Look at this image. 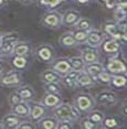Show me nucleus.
<instances>
[{"label":"nucleus","mask_w":127,"mask_h":129,"mask_svg":"<svg viewBox=\"0 0 127 129\" xmlns=\"http://www.w3.org/2000/svg\"><path fill=\"white\" fill-rule=\"evenodd\" d=\"M54 115L61 120H76L80 117V111L69 104H62L54 110Z\"/></svg>","instance_id":"nucleus-1"},{"label":"nucleus","mask_w":127,"mask_h":129,"mask_svg":"<svg viewBox=\"0 0 127 129\" xmlns=\"http://www.w3.org/2000/svg\"><path fill=\"white\" fill-rule=\"evenodd\" d=\"M19 43V36L16 32H10L1 37V44H0V53L11 54L13 53L14 45Z\"/></svg>","instance_id":"nucleus-2"},{"label":"nucleus","mask_w":127,"mask_h":129,"mask_svg":"<svg viewBox=\"0 0 127 129\" xmlns=\"http://www.w3.org/2000/svg\"><path fill=\"white\" fill-rule=\"evenodd\" d=\"M105 36L102 33L101 31L95 30V29H91L90 31L87 32V43L93 48H96L101 43L103 42Z\"/></svg>","instance_id":"nucleus-3"},{"label":"nucleus","mask_w":127,"mask_h":129,"mask_svg":"<svg viewBox=\"0 0 127 129\" xmlns=\"http://www.w3.org/2000/svg\"><path fill=\"white\" fill-rule=\"evenodd\" d=\"M62 21V16L59 12H50L43 17V23L48 27H58Z\"/></svg>","instance_id":"nucleus-4"},{"label":"nucleus","mask_w":127,"mask_h":129,"mask_svg":"<svg viewBox=\"0 0 127 129\" xmlns=\"http://www.w3.org/2000/svg\"><path fill=\"white\" fill-rule=\"evenodd\" d=\"M106 67H107V70L112 73H119V72L126 71L125 63H123L118 58H114V57H111L110 60H108Z\"/></svg>","instance_id":"nucleus-5"},{"label":"nucleus","mask_w":127,"mask_h":129,"mask_svg":"<svg viewBox=\"0 0 127 129\" xmlns=\"http://www.w3.org/2000/svg\"><path fill=\"white\" fill-rule=\"evenodd\" d=\"M20 81H21V77H20L19 73L11 71L2 77L1 83L4 85H7V86H12V85H18L20 83Z\"/></svg>","instance_id":"nucleus-6"},{"label":"nucleus","mask_w":127,"mask_h":129,"mask_svg":"<svg viewBox=\"0 0 127 129\" xmlns=\"http://www.w3.org/2000/svg\"><path fill=\"white\" fill-rule=\"evenodd\" d=\"M76 103H78L79 109L82 110V111L88 110L91 107H92V105H93L92 98H91L90 96H87V95H84V94L80 95L79 97L76 98Z\"/></svg>","instance_id":"nucleus-7"},{"label":"nucleus","mask_w":127,"mask_h":129,"mask_svg":"<svg viewBox=\"0 0 127 129\" xmlns=\"http://www.w3.org/2000/svg\"><path fill=\"white\" fill-rule=\"evenodd\" d=\"M116 101V96L112 92H101L96 96V102L98 104H113Z\"/></svg>","instance_id":"nucleus-8"},{"label":"nucleus","mask_w":127,"mask_h":129,"mask_svg":"<svg viewBox=\"0 0 127 129\" xmlns=\"http://www.w3.org/2000/svg\"><path fill=\"white\" fill-rule=\"evenodd\" d=\"M81 72H76V71H70L67 74L62 78L61 81H63L64 85H66L67 87H75L78 85V77Z\"/></svg>","instance_id":"nucleus-9"},{"label":"nucleus","mask_w":127,"mask_h":129,"mask_svg":"<svg viewBox=\"0 0 127 129\" xmlns=\"http://www.w3.org/2000/svg\"><path fill=\"white\" fill-rule=\"evenodd\" d=\"M62 20H63L64 24H66V25L76 24L78 21L80 20V13L78 11H74V10L66 11L65 14H64V17H62Z\"/></svg>","instance_id":"nucleus-10"},{"label":"nucleus","mask_w":127,"mask_h":129,"mask_svg":"<svg viewBox=\"0 0 127 129\" xmlns=\"http://www.w3.org/2000/svg\"><path fill=\"white\" fill-rule=\"evenodd\" d=\"M19 125H20V118L17 117L16 115H8L4 117V119H2V126H4V128L14 129Z\"/></svg>","instance_id":"nucleus-11"},{"label":"nucleus","mask_w":127,"mask_h":129,"mask_svg":"<svg viewBox=\"0 0 127 129\" xmlns=\"http://www.w3.org/2000/svg\"><path fill=\"white\" fill-rule=\"evenodd\" d=\"M41 78H42L43 82H45L46 84L49 83H55L58 84L59 82H61L62 78L59 76L58 73L53 72V71H45L41 74Z\"/></svg>","instance_id":"nucleus-12"},{"label":"nucleus","mask_w":127,"mask_h":129,"mask_svg":"<svg viewBox=\"0 0 127 129\" xmlns=\"http://www.w3.org/2000/svg\"><path fill=\"white\" fill-rule=\"evenodd\" d=\"M103 72H105V71H104V67H103V65L101 63H92V64H90V65H87L86 73L91 76V77L97 78L98 75Z\"/></svg>","instance_id":"nucleus-13"},{"label":"nucleus","mask_w":127,"mask_h":129,"mask_svg":"<svg viewBox=\"0 0 127 129\" xmlns=\"http://www.w3.org/2000/svg\"><path fill=\"white\" fill-rule=\"evenodd\" d=\"M29 108H30V114H29V115L31 116V118L33 120L40 119L41 117L43 116L44 111H45L44 107L42 106V105H40V104H32Z\"/></svg>","instance_id":"nucleus-14"},{"label":"nucleus","mask_w":127,"mask_h":129,"mask_svg":"<svg viewBox=\"0 0 127 129\" xmlns=\"http://www.w3.org/2000/svg\"><path fill=\"white\" fill-rule=\"evenodd\" d=\"M55 72H58L59 74H67L71 70V66H70V63L69 61L66 60H59L57 63L54 64L53 66Z\"/></svg>","instance_id":"nucleus-15"},{"label":"nucleus","mask_w":127,"mask_h":129,"mask_svg":"<svg viewBox=\"0 0 127 129\" xmlns=\"http://www.w3.org/2000/svg\"><path fill=\"white\" fill-rule=\"evenodd\" d=\"M97 58H98V54L94 50H84L82 53V60L84 61V63H96Z\"/></svg>","instance_id":"nucleus-16"},{"label":"nucleus","mask_w":127,"mask_h":129,"mask_svg":"<svg viewBox=\"0 0 127 129\" xmlns=\"http://www.w3.org/2000/svg\"><path fill=\"white\" fill-rule=\"evenodd\" d=\"M13 53H16L17 56H24V55H28L30 53V46H29V44L19 42L14 45Z\"/></svg>","instance_id":"nucleus-17"},{"label":"nucleus","mask_w":127,"mask_h":129,"mask_svg":"<svg viewBox=\"0 0 127 129\" xmlns=\"http://www.w3.org/2000/svg\"><path fill=\"white\" fill-rule=\"evenodd\" d=\"M13 113L16 115L19 116H28L30 114V108H29V105L24 104V103H20V104L14 105L12 108Z\"/></svg>","instance_id":"nucleus-18"},{"label":"nucleus","mask_w":127,"mask_h":129,"mask_svg":"<svg viewBox=\"0 0 127 129\" xmlns=\"http://www.w3.org/2000/svg\"><path fill=\"white\" fill-rule=\"evenodd\" d=\"M69 63H70V66H71V69H72V71H76V72H81L82 70L84 69V65H85L82 57H76V56L71 57Z\"/></svg>","instance_id":"nucleus-19"},{"label":"nucleus","mask_w":127,"mask_h":129,"mask_svg":"<svg viewBox=\"0 0 127 129\" xmlns=\"http://www.w3.org/2000/svg\"><path fill=\"white\" fill-rule=\"evenodd\" d=\"M120 48L119 42H117L116 40H111V41H106L103 45V49H104L105 52H108V53H115L117 52Z\"/></svg>","instance_id":"nucleus-20"},{"label":"nucleus","mask_w":127,"mask_h":129,"mask_svg":"<svg viewBox=\"0 0 127 129\" xmlns=\"http://www.w3.org/2000/svg\"><path fill=\"white\" fill-rule=\"evenodd\" d=\"M76 82H78V85H81V86H92L94 84V81L87 73H80Z\"/></svg>","instance_id":"nucleus-21"},{"label":"nucleus","mask_w":127,"mask_h":129,"mask_svg":"<svg viewBox=\"0 0 127 129\" xmlns=\"http://www.w3.org/2000/svg\"><path fill=\"white\" fill-rule=\"evenodd\" d=\"M61 98L59 97L58 95H54V94H48L44 98V105L48 107H55L57 105L60 104Z\"/></svg>","instance_id":"nucleus-22"},{"label":"nucleus","mask_w":127,"mask_h":129,"mask_svg":"<svg viewBox=\"0 0 127 129\" xmlns=\"http://www.w3.org/2000/svg\"><path fill=\"white\" fill-rule=\"evenodd\" d=\"M38 56L43 61H49L52 57V52L49 46H40L38 49Z\"/></svg>","instance_id":"nucleus-23"},{"label":"nucleus","mask_w":127,"mask_h":129,"mask_svg":"<svg viewBox=\"0 0 127 129\" xmlns=\"http://www.w3.org/2000/svg\"><path fill=\"white\" fill-rule=\"evenodd\" d=\"M76 28L80 31H90L92 28V21L90 19H80L76 23Z\"/></svg>","instance_id":"nucleus-24"},{"label":"nucleus","mask_w":127,"mask_h":129,"mask_svg":"<svg viewBox=\"0 0 127 129\" xmlns=\"http://www.w3.org/2000/svg\"><path fill=\"white\" fill-rule=\"evenodd\" d=\"M18 93H19V95L22 97V99H29V98H31L32 96H33V89L31 88V87H29V86H22V87H20L19 89L17 90Z\"/></svg>","instance_id":"nucleus-25"},{"label":"nucleus","mask_w":127,"mask_h":129,"mask_svg":"<svg viewBox=\"0 0 127 129\" xmlns=\"http://www.w3.org/2000/svg\"><path fill=\"white\" fill-rule=\"evenodd\" d=\"M58 121L52 118H45L41 121V127L43 129H57Z\"/></svg>","instance_id":"nucleus-26"},{"label":"nucleus","mask_w":127,"mask_h":129,"mask_svg":"<svg viewBox=\"0 0 127 129\" xmlns=\"http://www.w3.org/2000/svg\"><path fill=\"white\" fill-rule=\"evenodd\" d=\"M88 119L92 120L95 124H99V122H102L104 120V115H103V113H101V111L95 110V111H92L88 115Z\"/></svg>","instance_id":"nucleus-27"},{"label":"nucleus","mask_w":127,"mask_h":129,"mask_svg":"<svg viewBox=\"0 0 127 129\" xmlns=\"http://www.w3.org/2000/svg\"><path fill=\"white\" fill-rule=\"evenodd\" d=\"M60 43H62L63 45H66V46H72V45H74L76 42H75V40H74V38H73L72 34L66 33L60 39Z\"/></svg>","instance_id":"nucleus-28"},{"label":"nucleus","mask_w":127,"mask_h":129,"mask_svg":"<svg viewBox=\"0 0 127 129\" xmlns=\"http://www.w3.org/2000/svg\"><path fill=\"white\" fill-rule=\"evenodd\" d=\"M45 89L49 94H54V95H59V94L61 93V88L59 87V85L55 83L45 84Z\"/></svg>","instance_id":"nucleus-29"},{"label":"nucleus","mask_w":127,"mask_h":129,"mask_svg":"<svg viewBox=\"0 0 127 129\" xmlns=\"http://www.w3.org/2000/svg\"><path fill=\"white\" fill-rule=\"evenodd\" d=\"M22 97L19 95V93L18 92H13L10 94V97H9V102H10V104L14 106V105L17 104H20V103H22Z\"/></svg>","instance_id":"nucleus-30"},{"label":"nucleus","mask_w":127,"mask_h":129,"mask_svg":"<svg viewBox=\"0 0 127 129\" xmlns=\"http://www.w3.org/2000/svg\"><path fill=\"white\" fill-rule=\"evenodd\" d=\"M73 38H74L75 42H85L87 39V33L84 31H78V32H74V34H72Z\"/></svg>","instance_id":"nucleus-31"},{"label":"nucleus","mask_w":127,"mask_h":129,"mask_svg":"<svg viewBox=\"0 0 127 129\" xmlns=\"http://www.w3.org/2000/svg\"><path fill=\"white\" fill-rule=\"evenodd\" d=\"M81 126H82V129H96L97 128V124L93 122L92 120H90L88 118H85L82 120Z\"/></svg>","instance_id":"nucleus-32"},{"label":"nucleus","mask_w":127,"mask_h":129,"mask_svg":"<svg viewBox=\"0 0 127 129\" xmlns=\"http://www.w3.org/2000/svg\"><path fill=\"white\" fill-rule=\"evenodd\" d=\"M112 83L113 85H115L116 87H120V86H124L126 84V78L124 76H114L112 78Z\"/></svg>","instance_id":"nucleus-33"},{"label":"nucleus","mask_w":127,"mask_h":129,"mask_svg":"<svg viewBox=\"0 0 127 129\" xmlns=\"http://www.w3.org/2000/svg\"><path fill=\"white\" fill-rule=\"evenodd\" d=\"M13 64L18 69H23L27 64V60L23 56H16L13 58Z\"/></svg>","instance_id":"nucleus-34"},{"label":"nucleus","mask_w":127,"mask_h":129,"mask_svg":"<svg viewBox=\"0 0 127 129\" xmlns=\"http://www.w3.org/2000/svg\"><path fill=\"white\" fill-rule=\"evenodd\" d=\"M97 80H98L99 82H102V83H110L111 80H112V76L108 74V73L103 72V73H101V74L98 75Z\"/></svg>","instance_id":"nucleus-35"},{"label":"nucleus","mask_w":127,"mask_h":129,"mask_svg":"<svg viewBox=\"0 0 127 129\" xmlns=\"http://www.w3.org/2000/svg\"><path fill=\"white\" fill-rule=\"evenodd\" d=\"M57 129H72V125L69 120H61V122H59L57 126Z\"/></svg>","instance_id":"nucleus-36"},{"label":"nucleus","mask_w":127,"mask_h":129,"mask_svg":"<svg viewBox=\"0 0 127 129\" xmlns=\"http://www.w3.org/2000/svg\"><path fill=\"white\" fill-rule=\"evenodd\" d=\"M117 126V122L114 118H106L105 119V127L108 128V129H112V128H115Z\"/></svg>","instance_id":"nucleus-37"},{"label":"nucleus","mask_w":127,"mask_h":129,"mask_svg":"<svg viewBox=\"0 0 127 129\" xmlns=\"http://www.w3.org/2000/svg\"><path fill=\"white\" fill-rule=\"evenodd\" d=\"M42 5H49L50 8H55L58 7L59 5H61V1L60 0H54V1H41Z\"/></svg>","instance_id":"nucleus-38"},{"label":"nucleus","mask_w":127,"mask_h":129,"mask_svg":"<svg viewBox=\"0 0 127 129\" xmlns=\"http://www.w3.org/2000/svg\"><path fill=\"white\" fill-rule=\"evenodd\" d=\"M18 129H34V127L30 122H23V124H21L18 127Z\"/></svg>","instance_id":"nucleus-39"},{"label":"nucleus","mask_w":127,"mask_h":129,"mask_svg":"<svg viewBox=\"0 0 127 129\" xmlns=\"http://www.w3.org/2000/svg\"><path fill=\"white\" fill-rule=\"evenodd\" d=\"M104 4L106 5V7H107L108 9H112V8L116 7V2H115V1H108V0H106Z\"/></svg>","instance_id":"nucleus-40"},{"label":"nucleus","mask_w":127,"mask_h":129,"mask_svg":"<svg viewBox=\"0 0 127 129\" xmlns=\"http://www.w3.org/2000/svg\"><path fill=\"white\" fill-rule=\"evenodd\" d=\"M2 70H4V63H2L1 61H0V73L2 72Z\"/></svg>","instance_id":"nucleus-41"},{"label":"nucleus","mask_w":127,"mask_h":129,"mask_svg":"<svg viewBox=\"0 0 127 129\" xmlns=\"http://www.w3.org/2000/svg\"><path fill=\"white\" fill-rule=\"evenodd\" d=\"M0 129H4V126L2 125H0Z\"/></svg>","instance_id":"nucleus-42"},{"label":"nucleus","mask_w":127,"mask_h":129,"mask_svg":"<svg viewBox=\"0 0 127 129\" xmlns=\"http://www.w3.org/2000/svg\"><path fill=\"white\" fill-rule=\"evenodd\" d=\"M2 4H4V1H0V5H2Z\"/></svg>","instance_id":"nucleus-43"},{"label":"nucleus","mask_w":127,"mask_h":129,"mask_svg":"<svg viewBox=\"0 0 127 129\" xmlns=\"http://www.w3.org/2000/svg\"><path fill=\"white\" fill-rule=\"evenodd\" d=\"M0 44H1V37H0Z\"/></svg>","instance_id":"nucleus-44"}]
</instances>
